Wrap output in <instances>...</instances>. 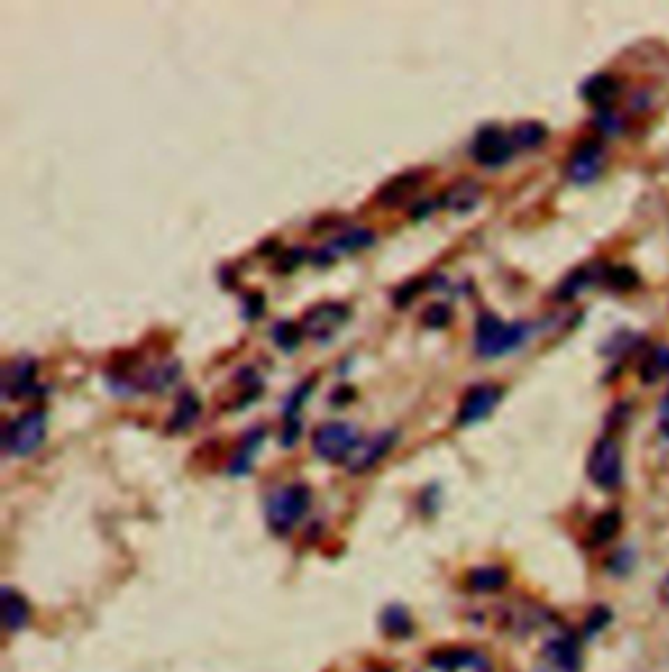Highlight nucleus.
Listing matches in <instances>:
<instances>
[{"mask_svg": "<svg viewBox=\"0 0 669 672\" xmlns=\"http://www.w3.org/2000/svg\"><path fill=\"white\" fill-rule=\"evenodd\" d=\"M301 335H304V330L293 325V322H280V325H275V330H272V338H275V343H278L283 351H293V348H298Z\"/></svg>", "mask_w": 669, "mask_h": 672, "instance_id": "27", "label": "nucleus"}, {"mask_svg": "<svg viewBox=\"0 0 669 672\" xmlns=\"http://www.w3.org/2000/svg\"><path fill=\"white\" fill-rule=\"evenodd\" d=\"M507 571L500 565H484V568H474L468 573L466 584L468 589L476 591V594H492V591H500L507 586Z\"/></svg>", "mask_w": 669, "mask_h": 672, "instance_id": "19", "label": "nucleus"}, {"mask_svg": "<svg viewBox=\"0 0 669 672\" xmlns=\"http://www.w3.org/2000/svg\"><path fill=\"white\" fill-rule=\"evenodd\" d=\"M262 437H264L262 429H257V432H254V437H251V435L246 437V442H244V445H241V450H238L236 461L230 463V474H246V471H249L251 455H254V450L259 448V442H262Z\"/></svg>", "mask_w": 669, "mask_h": 672, "instance_id": "25", "label": "nucleus"}, {"mask_svg": "<svg viewBox=\"0 0 669 672\" xmlns=\"http://www.w3.org/2000/svg\"><path fill=\"white\" fill-rule=\"evenodd\" d=\"M588 479L599 489H617L622 484V450L615 437H602L588 455Z\"/></svg>", "mask_w": 669, "mask_h": 672, "instance_id": "4", "label": "nucleus"}, {"mask_svg": "<svg viewBox=\"0 0 669 672\" xmlns=\"http://www.w3.org/2000/svg\"><path fill=\"white\" fill-rule=\"evenodd\" d=\"M609 618H612V615H609V610H604V607H599V610L591 612V618L586 620V633H588V636H591V633L602 631L604 625L609 623Z\"/></svg>", "mask_w": 669, "mask_h": 672, "instance_id": "31", "label": "nucleus"}, {"mask_svg": "<svg viewBox=\"0 0 669 672\" xmlns=\"http://www.w3.org/2000/svg\"><path fill=\"white\" fill-rule=\"evenodd\" d=\"M32 618V610H29L27 599L16 594L11 586H3V623L11 633L24 631Z\"/></svg>", "mask_w": 669, "mask_h": 672, "instance_id": "16", "label": "nucleus"}, {"mask_svg": "<svg viewBox=\"0 0 669 672\" xmlns=\"http://www.w3.org/2000/svg\"><path fill=\"white\" fill-rule=\"evenodd\" d=\"M361 437L356 435V429L348 427V424H340V421H330V424H322V427L314 432V453L325 461H348V455L353 453V448L359 445Z\"/></svg>", "mask_w": 669, "mask_h": 672, "instance_id": "6", "label": "nucleus"}, {"mask_svg": "<svg viewBox=\"0 0 669 672\" xmlns=\"http://www.w3.org/2000/svg\"><path fill=\"white\" fill-rule=\"evenodd\" d=\"M479 199H481V189L474 184V181H460V184L450 186L437 204L445 207V210H453L463 215V212L474 210L476 204H479Z\"/></svg>", "mask_w": 669, "mask_h": 672, "instance_id": "17", "label": "nucleus"}, {"mask_svg": "<svg viewBox=\"0 0 669 672\" xmlns=\"http://www.w3.org/2000/svg\"><path fill=\"white\" fill-rule=\"evenodd\" d=\"M659 416H662V419H659V427H662L664 435L669 437V393H667V398L662 401V414H659Z\"/></svg>", "mask_w": 669, "mask_h": 672, "instance_id": "34", "label": "nucleus"}, {"mask_svg": "<svg viewBox=\"0 0 669 672\" xmlns=\"http://www.w3.org/2000/svg\"><path fill=\"white\" fill-rule=\"evenodd\" d=\"M382 628H385L390 636L403 639V636H408V633L413 631V620H411V615H408L406 607L392 605L382 612Z\"/></svg>", "mask_w": 669, "mask_h": 672, "instance_id": "24", "label": "nucleus"}, {"mask_svg": "<svg viewBox=\"0 0 669 672\" xmlns=\"http://www.w3.org/2000/svg\"><path fill=\"white\" fill-rule=\"evenodd\" d=\"M638 372H641L643 385H654V382L662 380L664 374L669 372V348L667 346L654 348V351L641 361V369H638Z\"/></svg>", "mask_w": 669, "mask_h": 672, "instance_id": "21", "label": "nucleus"}, {"mask_svg": "<svg viewBox=\"0 0 669 672\" xmlns=\"http://www.w3.org/2000/svg\"><path fill=\"white\" fill-rule=\"evenodd\" d=\"M199 414H202V403H199V398H196L194 393L186 390V393L178 395L176 411H173V416H170L168 429L170 432H186V429L194 427Z\"/></svg>", "mask_w": 669, "mask_h": 672, "instance_id": "20", "label": "nucleus"}, {"mask_svg": "<svg viewBox=\"0 0 669 672\" xmlns=\"http://www.w3.org/2000/svg\"><path fill=\"white\" fill-rule=\"evenodd\" d=\"M34 372H37V367H34L32 359L11 361L3 372V395L14 398V395L27 393L34 382Z\"/></svg>", "mask_w": 669, "mask_h": 672, "instance_id": "15", "label": "nucleus"}, {"mask_svg": "<svg viewBox=\"0 0 669 672\" xmlns=\"http://www.w3.org/2000/svg\"><path fill=\"white\" fill-rule=\"evenodd\" d=\"M348 317H351V309L345 304H340V301H322V304L311 306L309 312L304 314L301 330H304L306 338L325 343L348 322Z\"/></svg>", "mask_w": 669, "mask_h": 672, "instance_id": "5", "label": "nucleus"}, {"mask_svg": "<svg viewBox=\"0 0 669 672\" xmlns=\"http://www.w3.org/2000/svg\"><path fill=\"white\" fill-rule=\"evenodd\" d=\"M659 594H662V599H664V602H667V605H669V576H667V578H664V584H662V591H659Z\"/></svg>", "mask_w": 669, "mask_h": 672, "instance_id": "36", "label": "nucleus"}, {"mask_svg": "<svg viewBox=\"0 0 669 672\" xmlns=\"http://www.w3.org/2000/svg\"><path fill=\"white\" fill-rule=\"evenodd\" d=\"M531 327L523 325V322H507L497 320L494 314H479V322H476V353L481 359H497V356H505V353L515 351L526 343Z\"/></svg>", "mask_w": 669, "mask_h": 672, "instance_id": "2", "label": "nucleus"}, {"mask_svg": "<svg viewBox=\"0 0 669 672\" xmlns=\"http://www.w3.org/2000/svg\"><path fill=\"white\" fill-rule=\"evenodd\" d=\"M510 139H513L515 150H536V147L547 139V126L536 121L518 123L513 129V134H510Z\"/></svg>", "mask_w": 669, "mask_h": 672, "instance_id": "22", "label": "nucleus"}, {"mask_svg": "<svg viewBox=\"0 0 669 672\" xmlns=\"http://www.w3.org/2000/svg\"><path fill=\"white\" fill-rule=\"evenodd\" d=\"M471 152H474V160L481 163L484 168H500L505 165L515 152V144L510 139V134L500 129V126H484L476 134L474 144H471Z\"/></svg>", "mask_w": 669, "mask_h": 672, "instance_id": "7", "label": "nucleus"}, {"mask_svg": "<svg viewBox=\"0 0 669 672\" xmlns=\"http://www.w3.org/2000/svg\"><path fill=\"white\" fill-rule=\"evenodd\" d=\"M604 278H607L609 286L617 288V291H633V288L641 283L638 272L630 270V267H609V270L604 272Z\"/></svg>", "mask_w": 669, "mask_h": 672, "instance_id": "26", "label": "nucleus"}, {"mask_svg": "<svg viewBox=\"0 0 669 672\" xmlns=\"http://www.w3.org/2000/svg\"><path fill=\"white\" fill-rule=\"evenodd\" d=\"M398 442L395 432H379V435H369L359 440V445L353 448V453L345 461V469L351 474H364V471L374 469L382 458L392 450V445Z\"/></svg>", "mask_w": 669, "mask_h": 672, "instance_id": "10", "label": "nucleus"}, {"mask_svg": "<svg viewBox=\"0 0 669 672\" xmlns=\"http://www.w3.org/2000/svg\"><path fill=\"white\" fill-rule=\"evenodd\" d=\"M604 157L607 155H604L602 142H596V139H586V142H581L573 150L565 173H568V178L573 181V184H581V186L591 184V181H596L599 173H602Z\"/></svg>", "mask_w": 669, "mask_h": 672, "instance_id": "9", "label": "nucleus"}, {"mask_svg": "<svg viewBox=\"0 0 669 672\" xmlns=\"http://www.w3.org/2000/svg\"><path fill=\"white\" fill-rule=\"evenodd\" d=\"M374 241V233L372 231H351V233H343V236H338L335 241H332L330 246H325L322 252L314 254V262L317 265H327V262H332V259L338 257L340 252H353V249H361V246H369Z\"/></svg>", "mask_w": 669, "mask_h": 672, "instance_id": "18", "label": "nucleus"}, {"mask_svg": "<svg viewBox=\"0 0 669 672\" xmlns=\"http://www.w3.org/2000/svg\"><path fill=\"white\" fill-rule=\"evenodd\" d=\"M500 401H502V387L487 385V382H484V385H474L463 398H460L455 424H458V427H474V424L487 419Z\"/></svg>", "mask_w": 669, "mask_h": 672, "instance_id": "8", "label": "nucleus"}, {"mask_svg": "<svg viewBox=\"0 0 669 672\" xmlns=\"http://www.w3.org/2000/svg\"><path fill=\"white\" fill-rule=\"evenodd\" d=\"M262 312H264L262 296H259V293H254V296H246V309H244L246 320H257Z\"/></svg>", "mask_w": 669, "mask_h": 672, "instance_id": "32", "label": "nucleus"}, {"mask_svg": "<svg viewBox=\"0 0 669 672\" xmlns=\"http://www.w3.org/2000/svg\"><path fill=\"white\" fill-rule=\"evenodd\" d=\"M596 126L604 131V134H620L622 129V118L617 116L615 110H604V113H599V118H596Z\"/></svg>", "mask_w": 669, "mask_h": 672, "instance_id": "29", "label": "nucleus"}, {"mask_svg": "<svg viewBox=\"0 0 669 672\" xmlns=\"http://www.w3.org/2000/svg\"><path fill=\"white\" fill-rule=\"evenodd\" d=\"M581 95L588 105H594L599 113H604V110H612V105L620 97V82H617L615 76L596 74L583 84Z\"/></svg>", "mask_w": 669, "mask_h": 672, "instance_id": "13", "label": "nucleus"}, {"mask_svg": "<svg viewBox=\"0 0 669 672\" xmlns=\"http://www.w3.org/2000/svg\"><path fill=\"white\" fill-rule=\"evenodd\" d=\"M450 320H453V312H450V306L447 304H432L424 312L426 327H445Z\"/></svg>", "mask_w": 669, "mask_h": 672, "instance_id": "28", "label": "nucleus"}, {"mask_svg": "<svg viewBox=\"0 0 669 672\" xmlns=\"http://www.w3.org/2000/svg\"><path fill=\"white\" fill-rule=\"evenodd\" d=\"M311 505V489L306 484H288V487H280L278 492H272L270 500H267V508H264V516H267V526H270L278 537H285L296 529L301 518L309 513Z\"/></svg>", "mask_w": 669, "mask_h": 672, "instance_id": "1", "label": "nucleus"}, {"mask_svg": "<svg viewBox=\"0 0 669 672\" xmlns=\"http://www.w3.org/2000/svg\"><path fill=\"white\" fill-rule=\"evenodd\" d=\"M429 665L437 672H460V670H481V665H487L484 654L466 649V646H450V649H440L429 657Z\"/></svg>", "mask_w": 669, "mask_h": 672, "instance_id": "12", "label": "nucleus"}, {"mask_svg": "<svg viewBox=\"0 0 669 672\" xmlns=\"http://www.w3.org/2000/svg\"><path fill=\"white\" fill-rule=\"evenodd\" d=\"M353 398V390H338V393H332V406H345V403Z\"/></svg>", "mask_w": 669, "mask_h": 672, "instance_id": "35", "label": "nucleus"}, {"mask_svg": "<svg viewBox=\"0 0 669 672\" xmlns=\"http://www.w3.org/2000/svg\"><path fill=\"white\" fill-rule=\"evenodd\" d=\"M421 288H424V280H411V283H406L400 291H395V304L408 306L413 299H416V293H419Z\"/></svg>", "mask_w": 669, "mask_h": 672, "instance_id": "30", "label": "nucleus"}, {"mask_svg": "<svg viewBox=\"0 0 669 672\" xmlns=\"http://www.w3.org/2000/svg\"><path fill=\"white\" fill-rule=\"evenodd\" d=\"M421 184H424V173H421V170L400 173V176H395L392 181H387V184L379 189L377 202L382 204V207H398V204L406 202Z\"/></svg>", "mask_w": 669, "mask_h": 672, "instance_id": "14", "label": "nucleus"}, {"mask_svg": "<svg viewBox=\"0 0 669 672\" xmlns=\"http://www.w3.org/2000/svg\"><path fill=\"white\" fill-rule=\"evenodd\" d=\"M298 432H301V427H298V421H288V424H285V435L280 437V442H283V448H291L293 442L298 440Z\"/></svg>", "mask_w": 669, "mask_h": 672, "instance_id": "33", "label": "nucleus"}, {"mask_svg": "<svg viewBox=\"0 0 669 672\" xmlns=\"http://www.w3.org/2000/svg\"><path fill=\"white\" fill-rule=\"evenodd\" d=\"M547 665L555 672H578L581 670V646L575 641L573 633L557 631L555 636H549L541 649Z\"/></svg>", "mask_w": 669, "mask_h": 672, "instance_id": "11", "label": "nucleus"}, {"mask_svg": "<svg viewBox=\"0 0 669 672\" xmlns=\"http://www.w3.org/2000/svg\"><path fill=\"white\" fill-rule=\"evenodd\" d=\"M620 513L617 510H607V513H602V516L596 518L594 523H591V534H588V542L591 544H607L612 542V539L617 537V531H620Z\"/></svg>", "mask_w": 669, "mask_h": 672, "instance_id": "23", "label": "nucleus"}, {"mask_svg": "<svg viewBox=\"0 0 669 672\" xmlns=\"http://www.w3.org/2000/svg\"><path fill=\"white\" fill-rule=\"evenodd\" d=\"M45 435H48V414L42 408H32V411H24L8 424L6 432H3V448H6V453L27 458V455L42 448Z\"/></svg>", "mask_w": 669, "mask_h": 672, "instance_id": "3", "label": "nucleus"}]
</instances>
